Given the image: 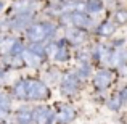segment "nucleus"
<instances>
[{
  "label": "nucleus",
  "instance_id": "nucleus-1",
  "mask_svg": "<svg viewBox=\"0 0 127 124\" xmlns=\"http://www.w3.org/2000/svg\"><path fill=\"white\" fill-rule=\"evenodd\" d=\"M55 34V28L48 23H42V24H34L28 29V37L32 42H42L48 36Z\"/></svg>",
  "mask_w": 127,
  "mask_h": 124
},
{
  "label": "nucleus",
  "instance_id": "nucleus-2",
  "mask_svg": "<svg viewBox=\"0 0 127 124\" xmlns=\"http://www.w3.org/2000/svg\"><path fill=\"white\" fill-rule=\"evenodd\" d=\"M48 95V89L45 84L39 81H28V98L29 100H39L45 98Z\"/></svg>",
  "mask_w": 127,
  "mask_h": 124
},
{
  "label": "nucleus",
  "instance_id": "nucleus-3",
  "mask_svg": "<svg viewBox=\"0 0 127 124\" xmlns=\"http://www.w3.org/2000/svg\"><path fill=\"white\" fill-rule=\"evenodd\" d=\"M32 116H34V121L37 124H52L53 121V113L50 108H47V106H39V108L34 110V113H32Z\"/></svg>",
  "mask_w": 127,
  "mask_h": 124
},
{
  "label": "nucleus",
  "instance_id": "nucleus-4",
  "mask_svg": "<svg viewBox=\"0 0 127 124\" xmlns=\"http://www.w3.org/2000/svg\"><path fill=\"white\" fill-rule=\"evenodd\" d=\"M76 118V111L71 106H64L63 110H60V113L56 115V121L58 124H68Z\"/></svg>",
  "mask_w": 127,
  "mask_h": 124
},
{
  "label": "nucleus",
  "instance_id": "nucleus-5",
  "mask_svg": "<svg viewBox=\"0 0 127 124\" xmlns=\"http://www.w3.org/2000/svg\"><path fill=\"white\" fill-rule=\"evenodd\" d=\"M109 82H111V73L109 71H98L96 76H95V79H93V84H95V87H98V89L108 87Z\"/></svg>",
  "mask_w": 127,
  "mask_h": 124
},
{
  "label": "nucleus",
  "instance_id": "nucleus-6",
  "mask_svg": "<svg viewBox=\"0 0 127 124\" xmlns=\"http://www.w3.org/2000/svg\"><path fill=\"white\" fill-rule=\"evenodd\" d=\"M32 119H34V116H32L31 110L26 108V106H23L16 111V123L18 124H31Z\"/></svg>",
  "mask_w": 127,
  "mask_h": 124
},
{
  "label": "nucleus",
  "instance_id": "nucleus-7",
  "mask_svg": "<svg viewBox=\"0 0 127 124\" xmlns=\"http://www.w3.org/2000/svg\"><path fill=\"white\" fill-rule=\"evenodd\" d=\"M77 89V78L74 74H68L63 81V92L64 93H71Z\"/></svg>",
  "mask_w": 127,
  "mask_h": 124
},
{
  "label": "nucleus",
  "instance_id": "nucleus-8",
  "mask_svg": "<svg viewBox=\"0 0 127 124\" xmlns=\"http://www.w3.org/2000/svg\"><path fill=\"white\" fill-rule=\"evenodd\" d=\"M42 58H43L42 55L32 52L31 48H29L28 52H24V60L28 61V65H31V66H39V65L42 63Z\"/></svg>",
  "mask_w": 127,
  "mask_h": 124
},
{
  "label": "nucleus",
  "instance_id": "nucleus-9",
  "mask_svg": "<svg viewBox=\"0 0 127 124\" xmlns=\"http://www.w3.org/2000/svg\"><path fill=\"white\" fill-rule=\"evenodd\" d=\"M15 97L16 98H28V82L26 81H19L18 84L15 85Z\"/></svg>",
  "mask_w": 127,
  "mask_h": 124
},
{
  "label": "nucleus",
  "instance_id": "nucleus-10",
  "mask_svg": "<svg viewBox=\"0 0 127 124\" xmlns=\"http://www.w3.org/2000/svg\"><path fill=\"white\" fill-rule=\"evenodd\" d=\"M69 18L72 19V23H74L76 26H89V24H90L89 16L84 15V13H72Z\"/></svg>",
  "mask_w": 127,
  "mask_h": 124
},
{
  "label": "nucleus",
  "instance_id": "nucleus-11",
  "mask_svg": "<svg viewBox=\"0 0 127 124\" xmlns=\"http://www.w3.org/2000/svg\"><path fill=\"white\" fill-rule=\"evenodd\" d=\"M69 53H68V48L64 47V42H60L58 47H56V52H55V60H58V61H64V60H68Z\"/></svg>",
  "mask_w": 127,
  "mask_h": 124
},
{
  "label": "nucleus",
  "instance_id": "nucleus-12",
  "mask_svg": "<svg viewBox=\"0 0 127 124\" xmlns=\"http://www.w3.org/2000/svg\"><path fill=\"white\" fill-rule=\"evenodd\" d=\"M10 111V98L3 93H0V118H5Z\"/></svg>",
  "mask_w": 127,
  "mask_h": 124
},
{
  "label": "nucleus",
  "instance_id": "nucleus-13",
  "mask_svg": "<svg viewBox=\"0 0 127 124\" xmlns=\"http://www.w3.org/2000/svg\"><path fill=\"white\" fill-rule=\"evenodd\" d=\"M31 2H28V0H23V2H16L15 3V10L18 13H23V15H28V11L31 10Z\"/></svg>",
  "mask_w": 127,
  "mask_h": 124
},
{
  "label": "nucleus",
  "instance_id": "nucleus-14",
  "mask_svg": "<svg viewBox=\"0 0 127 124\" xmlns=\"http://www.w3.org/2000/svg\"><path fill=\"white\" fill-rule=\"evenodd\" d=\"M68 37L71 39L74 43H81V42L85 41V34L82 31H69L68 32Z\"/></svg>",
  "mask_w": 127,
  "mask_h": 124
},
{
  "label": "nucleus",
  "instance_id": "nucleus-15",
  "mask_svg": "<svg viewBox=\"0 0 127 124\" xmlns=\"http://www.w3.org/2000/svg\"><path fill=\"white\" fill-rule=\"evenodd\" d=\"M126 61H127V52H126L124 48L118 50V52L114 53V63H116L118 66H122Z\"/></svg>",
  "mask_w": 127,
  "mask_h": 124
},
{
  "label": "nucleus",
  "instance_id": "nucleus-16",
  "mask_svg": "<svg viewBox=\"0 0 127 124\" xmlns=\"http://www.w3.org/2000/svg\"><path fill=\"white\" fill-rule=\"evenodd\" d=\"M98 32L101 36H111L113 32H114V24H113V23H103L101 26H100V29H98Z\"/></svg>",
  "mask_w": 127,
  "mask_h": 124
},
{
  "label": "nucleus",
  "instance_id": "nucleus-17",
  "mask_svg": "<svg viewBox=\"0 0 127 124\" xmlns=\"http://www.w3.org/2000/svg\"><path fill=\"white\" fill-rule=\"evenodd\" d=\"M101 8H103V3L100 2V0H90V2L87 3V10H89V11L96 13V11H100Z\"/></svg>",
  "mask_w": 127,
  "mask_h": 124
},
{
  "label": "nucleus",
  "instance_id": "nucleus-18",
  "mask_svg": "<svg viewBox=\"0 0 127 124\" xmlns=\"http://www.w3.org/2000/svg\"><path fill=\"white\" fill-rule=\"evenodd\" d=\"M28 21H29V16L21 15L19 18H16L15 21H13V28H24V26L28 24Z\"/></svg>",
  "mask_w": 127,
  "mask_h": 124
},
{
  "label": "nucleus",
  "instance_id": "nucleus-19",
  "mask_svg": "<svg viewBox=\"0 0 127 124\" xmlns=\"http://www.w3.org/2000/svg\"><path fill=\"white\" fill-rule=\"evenodd\" d=\"M121 100H122V97H121V95H114V97H113V98L108 102L109 110H118L119 106H121Z\"/></svg>",
  "mask_w": 127,
  "mask_h": 124
},
{
  "label": "nucleus",
  "instance_id": "nucleus-20",
  "mask_svg": "<svg viewBox=\"0 0 127 124\" xmlns=\"http://www.w3.org/2000/svg\"><path fill=\"white\" fill-rule=\"evenodd\" d=\"M116 19H118L119 23H126L127 21V11L126 10H119V11L116 13Z\"/></svg>",
  "mask_w": 127,
  "mask_h": 124
},
{
  "label": "nucleus",
  "instance_id": "nucleus-21",
  "mask_svg": "<svg viewBox=\"0 0 127 124\" xmlns=\"http://www.w3.org/2000/svg\"><path fill=\"white\" fill-rule=\"evenodd\" d=\"M21 50H23V47L19 45V43H15V42H13V47H11V53H13V55H16V53H19Z\"/></svg>",
  "mask_w": 127,
  "mask_h": 124
},
{
  "label": "nucleus",
  "instance_id": "nucleus-22",
  "mask_svg": "<svg viewBox=\"0 0 127 124\" xmlns=\"http://www.w3.org/2000/svg\"><path fill=\"white\" fill-rule=\"evenodd\" d=\"M81 76H82V78H87V76H89V66H87V65H84L81 68Z\"/></svg>",
  "mask_w": 127,
  "mask_h": 124
},
{
  "label": "nucleus",
  "instance_id": "nucleus-23",
  "mask_svg": "<svg viewBox=\"0 0 127 124\" xmlns=\"http://www.w3.org/2000/svg\"><path fill=\"white\" fill-rule=\"evenodd\" d=\"M121 97H122V98H124V100H126V102H127V89H124V90H122V93H121Z\"/></svg>",
  "mask_w": 127,
  "mask_h": 124
},
{
  "label": "nucleus",
  "instance_id": "nucleus-24",
  "mask_svg": "<svg viewBox=\"0 0 127 124\" xmlns=\"http://www.w3.org/2000/svg\"><path fill=\"white\" fill-rule=\"evenodd\" d=\"M3 8V3H0V10H2Z\"/></svg>",
  "mask_w": 127,
  "mask_h": 124
}]
</instances>
